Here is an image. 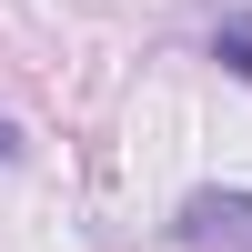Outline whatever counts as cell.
Wrapping results in <instances>:
<instances>
[{"label": "cell", "mask_w": 252, "mask_h": 252, "mask_svg": "<svg viewBox=\"0 0 252 252\" xmlns=\"http://www.w3.org/2000/svg\"><path fill=\"white\" fill-rule=\"evenodd\" d=\"M182 242H232V252H252V192H192V202H182Z\"/></svg>", "instance_id": "obj_1"}, {"label": "cell", "mask_w": 252, "mask_h": 252, "mask_svg": "<svg viewBox=\"0 0 252 252\" xmlns=\"http://www.w3.org/2000/svg\"><path fill=\"white\" fill-rule=\"evenodd\" d=\"M212 61H222L232 81H252V10H222V20H212Z\"/></svg>", "instance_id": "obj_2"}, {"label": "cell", "mask_w": 252, "mask_h": 252, "mask_svg": "<svg viewBox=\"0 0 252 252\" xmlns=\"http://www.w3.org/2000/svg\"><path fill=\"white\" fill-rule=\"evenodd\" d=\"M0 161H10V121H0Z\"/></svg>", "instance_id": "obj_3"}]
</instances>
